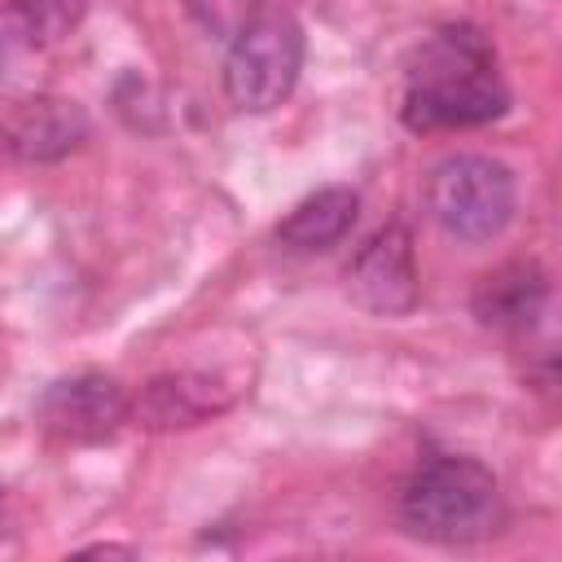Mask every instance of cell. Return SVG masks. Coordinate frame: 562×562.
Listing matches in <instances>:
<instances>
[{
	"instance_id": "obj_9",
	"label": "cell",
	"mask_w": 562,
	"mask_h": 562,
	"mask_svg": "<svg viewBox=\"0 0 562 562\" xmlns=\"http://www.w3.org/2000/svg\"><path fill=\"white\" fill-rule=\"evenodd\" d=\"M549 303V277L531 259H514L474 285V316L505 334H527Z\"/></svg>"
},
{
	"instance_id": "obj_12",
	"label": "cell",
	"mask_w": 562,
	"mask_h": 562,
	"mask_svg": "<svg viewBox=\"0 0 562 562\" xmlns=\"http://www.w3.org/2000/svg\"><path fill=\"white\" fill-rule=\"evenodd\" d=\"M263 4L268 0H184L189 18L211 40H224V44H233L250 22H259L263 18Z\"/></svg>"
},
{
	"instance_id": "obj_3",
	"label": "cell",
	"mask_w": 562,
	"mask_h": 562,
	"mask_svg": "<svg viewBox=\"0 0 562 562\" xmlns=\"http://www.w3.org/2000/svg\"><path fill=\"white\" fill-rule=\"evenodd\" d=\"M514 171L487 154H448L426 176V211L457 241H492L514 220Z\"/></svg>"
},
{
	"instance_id": "obj_5",
	"label": "cell",
	"mask_w": 562,
	"mask_h": 562,
	"mask_svg": "<svg viewBox=\"0 0 562 562\" xmlns=\"http://www.w3.org/2000/svg\"><path fill=\"white\" fill-rule=\"evenodd\" d=\"M347 290L373 316H404L417 307L422 285H417V255L408 224L386 220L356 246L347 263Z\"/></svg>"
},
{
	"instance_id": "obj_6",
	"label": "cell",
	"mask_w": 562,
	"mask_h": 562,
	"mask_svg": "<svg viewBox=\"0 0 562 562\" xmlns=\"http://www.w3.org/2000/svg\"><path fill=\"white\" fill-rule=\"evenodd\" d=\"M35 417L57 439L97 443V439H110L132 417V400L119 386V378L101 369H79L44 386V395L35 400Z\"/></svg>"
},
{
	"instance_id": "obj_13",
	"label": "cell",
	"mask_w": 562,
	"mask_h": 562,
	"mask_svg": "<svg viewBox=\"0 0 562 562\" xmlns=\"http://www.w3.org/2000/svg\"><path fill=\"white\" fill-rule=\"evenodd\" d=\"M4 44H9V35H4V26H0V61H4Z\"/></svg>"
},
{
	"instance_id": "obj_10",
	"label": "cell",
	"mask_w": 562,
	"mask_h": 562,
	"mask_svg": "<svg viewBox=\"0 0 562 562\" xmlns=\"http://www.w3.org/2000/svg\"><path fill=\"white\" fill-rule=\"evenodd\" d=\"M360 211V193L347 184H325L316 193H307L281 224H277V241L290 250H329L338 246Z\"/></svg>"
},
{
	"instance_id": "obj_2",
	"label": "cell",
	"mask_w": 562,
	"mask_h": 562,
	"mask_svg": "<svg viewBox=\"0 0 562 562\" xmlns=\"http://www.w3.org/2000/svg\"><path fill=\"white\" fill-rule=\"evenodd\" d=\"M496 505L501 487L496 474L465 452H435L426 457L404 492H400V518L413 536L439 540V544H465L487 531H496Z\"/></svg>"
},
{
	"instance_id": "obj_11",
	"label": "cell",
	"mask_w": 562,
	"mask_h": 562,
	"mask_svg": "<svg viewBox=\"0 0 562 562\" xmlns=\"http://www.w3.org/2000/svg\"><path fill=\"white\" fill-rule=\"evenodd\" d=\"M13 4V18L22 22V31L35 40V44H57L66 40L79 22H83V0H9Z\"/></svg>"
},
{
	"instance_id": "obj_7",
	"label": "cell",
	"mask_w": 562,
	"mask_h": 562,
	"mask_svg": "<svg viewBox=\"0 0 562 562\" xmlns=\"http://www.w3.org/2000/svg\"><path fill=\"white\" fill-rule=\"evenodd\" d=\"M88 132L92 123L79 101L44 92L9 105V114L0 119V149L18 162H61L88 140Z\"/></svg>"
},
{
	"instance_id": "obj_4",
	"label": "cell",
	"mask_w": 562,
	"mask_h": 562,
	"mask_svg": "<svg viewBox=\"0 0 562 562\" xmlns=\"http://www.w3.org/2000/svg\"><path fill=\"white\" fill-rule=\"evenodd\" d=\"M303 53H307L303 26L290 13H263L228 44V57H224L228 101L246 114L277 110L299 83Z\"/></svg>"
},
{
	"instance_id": "obj_8",
	"label": "cell",
	"mask_w": 562,
	"mask_h": 562,
	"mask_svg": "<svg viewBox=\"0 0 562 562\" xmlns=\"http://www.w3.org/2000/svg\"><path fill=\"white\" fill-rule=\"evenodd\" d=\"M233 404V386L211 378V373H162L140 386L132 400V417L149 430H176V426H198L211 413H224Z\"/></svg>"
},
{
	"instance_id": "obj_1",
	"label": "cell",
	"mask_w": 562,
	"mask_h": 562,
	"mask_svg": "<svg viewBox=\"0 0 562 562\" xmlns=\"http://www.w3.org/2000/svg\"><path fill=\"white\" fill-rule=\"evenodd\" d=\"M505 110H509V88L496 75V57L483 31L452 22L417 48L400 105V119L413 132L479 127L501 119Z\"/></svg>"
}]
</instances>
